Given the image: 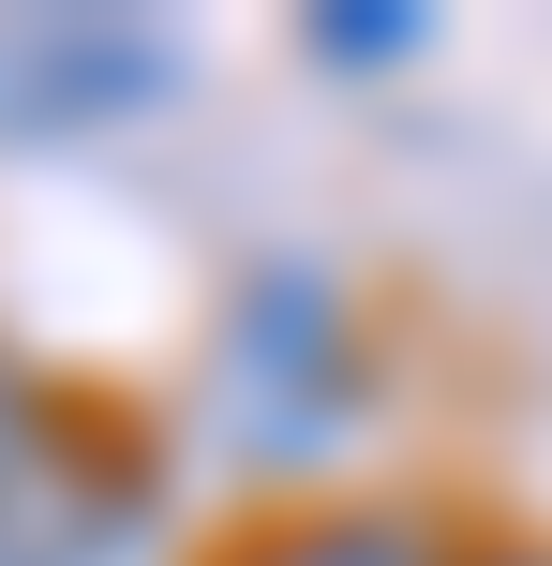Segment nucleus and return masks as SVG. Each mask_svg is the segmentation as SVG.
Here are the masks:
<instances>
[{"label": "nucleus", "instance_id": "1", "mask_svg": "<svg viewBox=\"0 0 552 566\" xmlns=\"http://www.w3.org/2000/svg\"><path fill=\"white\" fill-rule=\"evenodd\" d=\"M209 418H225L239 462L299 478V462L344 448L358 418V328H344V283L314 254H254L225 298V343H209Z\"/></svg>", "mask_w": 552, "mask_h": 566}, {"label": "nucleus", "instance_id": "2", "mask_svg": "<svg viewBox=\"0 0 552 566\" xmlns=\"http://www.w3.org/2000/svg\"><path fill=\"white\" fill-rule=\"evenodd\" d=\"M209 566H464L418 507H284L254 537H225Z\"/></svg>", "mask_w": 552, "mask_h": 566}, {"label": "nucleus", "instance_id": "3", "mask_svg": "<svg viewBox=\"0 0 552 566\" xmlns=\"http://www.w3.org/2000/svg\"><path fill=\"white\" fill-rule=\"evenodd\" d=\"M299 45L344 60V75H374V60H418V45H434V15H418V0H314Z\"/></svg>", "mask_w": 552, "mask_h": 566}, {"label": "nucleus", "instance_id": "4", "mask_svg": "<svg viewBox=\"0 0 552 566\" xmlns=\"http://www.w3.org/2000/svg\"><path fill=\"white\" fill-rule=\"evenodd\" d=\"M30 462H45V402H30V373L0 358V507L30 492Z\"/></svg>", "mask_w": 552, "mask_h": 566}, {"label": "nucleus", "instance_id": "5", "mask_svg": "<svg viewBox=\"0 0 552 566\" xmlns=\"http://www.w3.org/2000/svg\"><path fill=\"white\" fill-rule=\"evenodd\" d=\"M464 566H552V537H478Z\"/></svg>", "mask_w": 552, "mask_h": 566}, {"label": "nucleus", "instance_id": "6", "mask_svg": "<svg viewBox=\"0 0 552 566\" xmlns=\"http://www.w3.org/2000/svg\"><path fill=\"white\" fill-rule=\"evenodd\" d=\"M0 566H45V552H15V537H0Z\"/></svg>", "mask_w": 552, "mask_h": 566}]
</instances>
